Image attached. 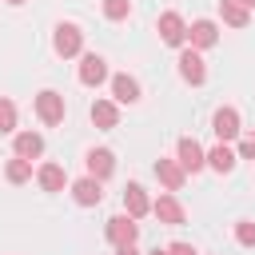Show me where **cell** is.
<instances>
[{
	"mask_svg": "<svg viewBox=\"0 0 255 255\" xmlns=\"http://www.w3.org/2000/svg\"><path fill=\"white\" fill-rule=\"evenodd\" d=\"M52 48H56V56H64V60H72V56H80V48H84V32H80L76 24H56V36H52Z\"/></svg>",
	"mask_w": 255,
	"mask_h": 255,
	"instance_id": "1",
	"label": "cell"
},
{
	"mask_svg": "<svg viewBox=\"0 0 255 255\" xmlns=\"http://www.w3.org/2000/svg\"><path fill=\"white\" fill-rule=\"evenodd\" d=\"M36 116H40L48 128L64 124V96H60V92H52V88H44V92L36 96Z\"/></svg>",
	"mask_w": 255,
	"mask_h": 255,
	"instance_id": "2",
	"label": "cell"
},
{
	"mask_svg": "<svg viewBox=\"0 0 255 255\" xmlns=\"http://www.w3.org/2000/svg\"><path fill=\"white\" fill-rule=\"evenodd\" d=\"M211 131L219 135V143H231V139H239V131H243V120H239V112H235V108H219V112L211 116Z\"/></svg>",
	"mask_w": 255,
	"mask_h": 255,
	"instance_id": "3",
	"label": "cell"
},
{
	"mask_svg": "<svg viewBox=\"0 0 255 255\" xmlns=\"http://www.w3.org/2000/svg\"><path fill=\"white\" fill-rule=\"evenodd\" d=\"M155 28H159V40H163V44H171V48H183V44H187V24H183L179 12H163Z\"/></svg>",
	"mask_w": 255,
	"mask_h": 255,
	"instance_id": "4",
	"label": "cell"
},
{
	"mask_svg": "<svg viewBox=\"0 0 255 255\" xmlns=\"http://www.w3.org/2000/svg\"><path fill=\"white\" fill-rule=\"evenodd\" d=\"M175 159H179V167H183V171H191V175L207 167V151H203V147H199L191 135H183V139H179V147H175Z\"/></svg>",
	"mask_w": 255,
	"mask_h": 255,
	"instance_id": "5",
	"label": "cell"
},
{
	"mask_svg": "<svg viewBox=\"0 0 255 255\" xmlns=\"http://www.w3.org/2000/svg\"><path fill=\"white\" fill-rule=\"evenodd\" d=\"M104 231H108L112 247H124V243H135V239H139V223H135L131 215H112Z\"/></svg>",
	"mask_w": 255,
	"mask_h": 255,
	"instance_id": "6",
	"label": "cell"
},
{
	"mask_svg": "<svg viewBox=\"0 0 255 255\" xmlns=\"http://www.w3.org/2000/svg\"><path fill=\"white\" fill-rule=\"evenodd\" d=\"M179 76H183L191 88H199V84L207 80V64H203V56H199L195 48H183V52H179Z\"/></svg>",
	"mask_w": 255,
	"mask_h": 255,
	"instance_id": "7",
	"label": "cell"
},
{
	"mask_svg": "<svg viewBox=\"0 0 255 255\" xmlns=\"http://www.w3.org/2000/svg\"><path fill=\"white\" fill-rule=\"evenodd\" d=\"M187 44H191L195 52L215 48V44H219V28H215V20H195V24L187 28Z\"/></svg>",
	"mask_w": 255,
	"mask_h": 255,
	"instance_id": "8",
	"label": "cell"
},
{
	"mask_svg": "<svg viewBox=\"0 0 255 255\" xmlns=\"http://www.w3.org/2000/svg\"><path fill=\"white\" fill-rule=\"evenodd\" d=\"M104 80H108V60H104V56H96V52H88V56L80 60V84L100 88Z\"/></svg>",
	"mask_w": 255,
	"mask_h": 255,
	"instance_id": "9",
	"label": "cell"
},
{
	"mask_svg": "<svg viewBox=\"0 0 255 255\" xmlns=\"http://www.w3.org/2000/svg\"><path fill=\"white\" fill-rule=\"evenodd\" d=\"M72 199H76L80 207H96V203L104 199V187H100V179H96V175H84V179H76V183H72Z\"/></svg>",
	"mask_w": 255,
	"mask_h": 255,
	"instance_id": "10",
	"label": "cell"
},
{
	"mask_svg": "<svg viewBox=\"0 0 255 255\" xmlns=\"http://www.w3.org/2000/svg\"><path fill=\"white\" fill-rule=\"evenodd\" d=\"M155 179H159L167 191H179L183 179H187V171L179 167V159H155Z\"/></svg>",
	"mask_w": 255,
	"mask_h": 255,
	"instance_id": "11",
	"label": "cell"
},
{
	"mask_svg": "<svg viewBox=\"0 0 255 255\" xmlns=\"http://www.w3.org/2000/svg\"><path fill=\"white\" fill-rule=\"evenodd\" d=\"M124 211H128L131 219H143V215L151 211V199H147V191H143L139 183H128V187H124Z\"/></svg>",
	"mask_w": 255,
	"mask_h": 255,
	"instance_id": "12",
	"label": "cell"
},
{
	"mask_svg": "<svg viewBox=\"0 0 255 255\" xmlns=\"http://www.w3.org/2000/svg\"><path fill=\"white\" fill-rule=\"evenodd\" d=\"M151 211H155V219H159V223H167V227H179V223L187 219L175 195H159V199L151 203Z\"/></svg>",
	"mask_w": 255,
	"mask_h": 255,
	"instance_id": "13",
	"label": "cell"
},
{
	"mask_svg": "<svg viewBox=\"0 0 255 255\" xmlns=\"http://www.w3.org/2000/svg\"><path fill=\"white\" fill-rule=\"evenodd\" d=\"M112 171H116V155H112L108 147H92V151H88V175H96V179L104 183Z\"/></svg>",
	"mask_w": 255,
	"mask_h": 255,
	"instance_id": "14",
	"label": "cell"
},
{
	"mask_svg": "<svg viewBox=\"0 0 255 255\" xmlns=\"http://www.w3.org/2000/svg\"><path fill=\"white\" fill-rule=\"evenodd\" d=\"M112 96H116V104H135L139 100V80L128 76V72L112 76Z\"/></svg>",
	"mask_w": 255,
	"mask_h": 255,
	"instance_id": "15",
	"label": "cell"
},
{
	"mask_svg": "<svg viewBox=\"0 0 255 255\" xmlns=\"http://www.w3.org/2000/svg\"><path fill=\"white\" fill-rule=\"evenodd\" d=\"M92 124H96L100 131H112V128L120 124V108H116V100H96V104H92Z\"/></svg>",
	"mask_w": 255,
	"mask_h": 255,
	"instance_id": "16",
	"label": "cell"
},
{
	"mask_svg": "<svg viewBox=\"0 0 255 255\" xmlns=\"http://www.w3.org/2000/svg\"><path fill=\"white\" fill-rule=\"evenodd\" d=\"M16 155L20 159H40L44 155V135L40 131H16Z\"/></svg>",
	"mask_w": 255,
	"mask_h": 255,
	"instance_id": "17",
	"label": "cell"
},
{
	"mask_svg": "<svg viewBox=\"0 0 255 255\" xmlns=\"http://www.w3.org/2000/svg\"><path fill=\"white\" fill-rule=\"evenodd\" d=\"M36 183H40L44 191H64L68 175H64V167H60V163H40V171H36Z\"/></svg>",
	"mask_w": 255,
	"mask_h": 255,
	"instance_id": "18",
	"label": "cell"
},
{
	"mask_svg": "<svg viewBox=\"0 0 255 255\" xmlns=\"http://www.w3.org/2000/svg\"><path fill=\"white\" fill-rule=\"evenodd\" d=\"M219 16H223V24H231V28H247V24H251V8H243L239 0H219Z\"/></svg>",
	"mask_w": 255,
	"mask_h": 255,
	"instance_id": "19",
	"label": "cell"
},
{
	"mask_svg": "<svg viewBox=\"0 0 255 255\" xmlns=\"http://www.w3.org/2000/svg\"><path fill=\"white\" fill-rule=\"evenodd\" d=\"M235 159H239V155H235V151H231L227 143H215V147L207 151V167H215L219 175H227V171L235 167Z\"/></svg>",
	"mask_w": 255,
	"mask_h": 255,
	"instance_id": "20",
	"label": "cell"
},
{
	"mask_svg": "<svg viewBox=\"0 0 255 255\" xmlns=\"http://www.w3.org/2000/svg\"><path fill=\"white\" fill-rule=\"evenodd\" d=\"M4 175H8V183H28L32 179V159H8V167H4Z\"/></svg>",
	"mask_w": 255,
	"mask_h": 255,
	"instance_id": "21",
	"label": "cell"
},
{
	"mask_svg": "<svg viewBox=\"0 0 255 255\" xmlns=\"http://www.w3.org/2000/svg\"><path fill=\"white\" fill-rule=\"evenodd\" d=\"M8 131H16V104L0 96V135H8Z\"/></svg>",
	"mask_w": 255,
	"mask_h": 255,
	"instance_id": "22",
	"label": "cell"
},
{
	"mask_svg": "<svg viewBox=\"0 0 255 255\" xmlns=\"http://www.w3.org/2000/svg\"><path fill=\"white\" fill-rule=\"evenodd\" d=\"M131 12V0H104V16L108 20H128Z\"/></svg>",
	"mask_w": 255,
	"mask_h": 255,
	"instance_id": "23",
	"label": "cell"
},
{
	"mask_svg": "<svg viewBox=\"0 0 255 255\" xmlns=\"http://www.w3.org/2000/svg\"><path fill=\"white\" fill-rule=\"evenodd\" d=\"M235 239H239L243 247H255V223H251V219H239V223H235Z\"/></svg>",
	"mask_w": 255,
	"mask_h": 255,
	"instance_id": "24",
	"label": "cell"
},
{
	"mask_svg": "<svg viewBox=\"0 0 255 255\" xmlns=\"http://www.w3.org/2000/svg\"><path fill=\"white\" fill-rule=\"evenodd\" d=\"M239 159H255V131H239Z\"/></svg>",
	"mask_w": 255,
	"mask_h": 255,
	"instance_id": "25",
	"label": "cell"
},
{
	"mask_svg": "<svg viewBox=\"0 0 255 255\" xmlns=\"http://www.w3.org/2000/svg\"><path fill=\"white\" fill-rule=\"evenodd\" d=\"M167 255H195V247H191V243H171Z\"/></svg>",
	"mask_w": 255,
	"mask_h": 255,
	"instance_id": "26",
	"label": "cell"
},
{
	"mask_svg": "<svg viewBox=\"0 0 255 255\" xmlns=\"http://www.w3.org/2000/svg\"><path fill=\"white\" fill-rule=\"evenodd\" d=\"M116 255H139V251H135V243H124V247H116Z\"/></svg>",
	"mask_w": 255,
	"mask_h": 255,
	"instance_id": "27",
	"label": "cell"
},
{
	"mask_svg": "<svg viewBox=\"0 0 255 255\" xmlns=\"http://www.w3.org/2000/svg\"><path fill=\"white\" fill-rule=\"evenodd\" d=\"M4 4H12V8H20V4H24V0H4Z\"/></svg>",
	"mask_w": 255,
	"mask_h": 255,
	"instance_id": "28",
	"label": "cell"
},
{
	"mask_svg": "<svg viewBox=\"0 0 255 255\" xmlns=\"http://www.w3.org/2000/svg\"><path fill=\"white\" fill-rule=\"evenodd\" d=\"M239 4H243V8H255V0H239Z\"/></svg>",
	"mask_w": 255,
	"mask_h": 255,
	"instance_id": "29",
	"label": "cell"
},
{
	"mask_svg": "<svg viewBox=\"0 0 255 255\" xmlns=\"http://www.w3.org/2000/svg\"><path fill=\"white\" fill-rule=\"evenodd\" d=\"M151 255H167V251H159V247H155V251H151Z\"/></svg>",
	"mask_w": 255,
	"mask_h": 255,
	"instance_id": "30",
	"label": "cell"
}]
</instances>
